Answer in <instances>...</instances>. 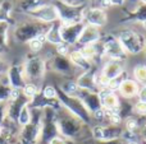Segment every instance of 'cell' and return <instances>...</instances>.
Segmentation results:
<instances>
[{
    "label": "cell",
    "mask_w": 146,
    "mask_h": 144,
    "mask_svg": "<svg viewBox=\"0 0 146 144\" xmlns=\"http://www.w3.org/2000/svg\"><path fill=\"white\" fill-rule=\"evenodd\" d=\"M32 117L27 125L21 128L18 133L19 144H38L42 135V110L31 109Z\"/></svg>",
    "instance_id": "6da1fadb"
},
{
    "label": "cell",
    "mask_w": 146,
    "mask_h": 144,
    "mask_svg": "<svg viewBox=\"0 0 146 144\" xmlns=\"http://www.w3.org/2000/svg\"><path fill=\"white\" fill-rule=\"evenodd\" d=\"M55 124L59 137L64 139H76L82 129V121L67 110L66 114H60L59 110L56 111Z\"/></svg>",
    "instance_id": "7a4b0ae2"
},
{
    "label": "cell",
    "mask_w": 146,
    "mask_h": 144,
    "mask_svg": "<svg viewBox=\"0 0 146 144\" xmlns=\"http://www.w3.org/2000/svg\"><path fill=\"white\" fill-rule=\"evenodd\" d=\"M50 26L41 22H23L15 27L14 29V38L17 42L28 43L31 40L38 37L41 35H45L46 31Z\"/></svg>",
    "instance_id": "3957f363"
},
{
    "label": "cell",
    "mask_w": 146,
    "mask_h": 144,
    "mask_svg": "<svg viewBox=\"0 0 146 144\" xmlns=\"http://www.w3.org/2000/svg\"><path fill=\"white\" fill-rule=\"evenodd\" d=\"M56 96H58V101L60 102V105L67 111H69L74 116H77L82 122L90 121V112L87 111V109L85 107V105L81 102V99L78 97L66 94L62 89H56Z\"/></svg>",
    "instance_id": "277c9868"
},
{
    "label": "cell",
    "mask_w": 146,
    "mask_h": 144,
    "mask_svg": "<svg viewBox=\"0 0 146 144\" xmlns=\"http://www.w3.org/2000/svg\"><path fill=\"white\" fill-rule=\"evenodd\" d=\"M23 65V73H25L27 83H37L42 81L44 75L46 71L45 61L38 56H28L26 61L22 64Z\"/></svg>",
    "instance_id": "5b68a950"
},
{
    "label": "cell",
    "mask_w": 146,
    "mask_h": 144,
    "mask_svg": "<svg viewBox=\"0 0 146 144\" xmlns=\"http://www.w3.org/2000/svg\"><path fill=\"white\" fill-rule=\"evenodd\" d=\"M118 41L126 54H139L145 48V40L139 33L132 31H124L119 35Z\"/></svg>",
    "instance_id": "8992f818"
},
{
    "label": "cell",
    "mask_w": 146,
    "mask_h": 144,
    "mask_svg": "<svg viewBox=\"0 0 146 144\" xmlns=\"http://www.w3.org/2000/svg\"><path fill=\"white\" fill-rule=\"evenodd\" d=\"M31 18L36 19L37 22L41 23H54L55 20L59 19V14H58V10H56L55 5L54 4H44L41 7L36 8L33 9L32 12L27 13Z\"/></svg>",
    "instance_id": "52a82bcc"
},
{
    "label": "cell",
    "mask_w": 146,
    "mask_h": 144,
    "mask_svg": "<svg viewBox=\"0 0 146 144\" xmlns=\"http://www.w3.org/2000/svg\"><path fill=\"white\" fill-rule=\"evenodd\" d=\"M85 24L83 22H76V23H60V37L62 41L67 45H73L77 43L81 33H82Z\"/></svg>",
    "instance_id": "ba28073f"
},
{
    "label": "cell",
    "mask_w": 146,
    "mask_h": 144,
    "mask_svg": "<svg viewBox=\"0 0 146 144\" xmlns=\"http://www.w3.org/2000/svg\"><path fill=\"white\" fill-rule=\"evenodd\" d=\"M92 135L99 142H113L122 137V129L115 125H98L92 128Z\"/></svg>",
    "instance_id": "9c48e42d"
},
{
    "label": "cell",
    "mask_w": 146,
    "mask_h": 144,
    "mask_svg": "<svg viewBox=\"0 0 146 144\" xmlns=\"http://www.w3.org/2000/svg\"><path fill=\"white\" fill-rule=\"evenodd\" d=\"M5 78H7L9 86L12 87V89L22 91V88L27 83L25 73H23V65H18V64H12L8 68L7 73H5Z\"/></svg>",
    "instance_id": "30bf717a"
},
{
    "label": "cell",
    "mask_w": 146,
    "mask_h": 144,
    "mask_svg": "<svg viewBox=\"0 0 146 144\" xmlns=\"http://www.w3.org/2000/svg\"><path fill=\"white\" fill-rule=\"evenodd\" d=\"M104 45V56H108L110 60H117V61H123L126 59V51L121 46L118 40H109L106 41Z\"/></svg>",
    "instance_id": "8fae6325"
},
{
    "label": "cell",
    "mask_w": 146,
    "mask_h": 144,
    "mask_svg": "<svg viewBox=\"0 0 146 144\" xmlns=\"http://www.w3.org/2000/svg\"><path fill=\"white\" fill-rule=\"evenodd\" d=\"M82 20H86V23L94 27H100L106 23V14L104 10L98 9V8H91V9H85L81 14Z\"/></svg>",
    "instance_id": "7c38bea8"
},
{
    "label": "cell",
    "mask_w": 146,
    "mask_h": 144,
    "mask_svg": "<svg viewBox=\"0 0 146 144\" xmlns=\"http://www.w3.org/2000/svg\"><path fill=\"white\" fill-rule=\"evenodd\" d=\"M98 93L104 110H119V98L114 92H110L108 89H101Z\"/></svg>",
    "instance_id": "4fadbf2b"
},
{
    "label": "cell",
    "mask_w": 146,
    "mask_h": 144,
    "mask_svg": "<svg viewBox=\"0 0 146 144\" xmlns=\"http://www.w3.org/2000/svg\"><path fill=\"white\" fill-rule=\"evenodd\" d=\"M100 74L105 77L108 81L121 78L122 74H123V65H122V61L110 60L109 63H106L105 65H104V68H103V70H101Z\"/></svg>",
    "instance_id": "5bb4252c"
},
{
    "label": "cell",
    "mask_w": 146,
    "mask_h": 144,
    "mask_svg": "<svg viewBox=\"0 0 146 144\" xmlns=\"http://www.w3.org/2000/svg\"><path fill=\"white\" fill-rule=\"evenodd\" d=\"M99 41V29L98 27H94V26L86 24L83 28L82 33H81L80 38H78L77 43L81 46H86L90 45V43H95Z\"/></svg>",
    "instance_id": "9a60e30c"
},
{
    "label": "cell",
    "mask_w": 146,
    "mask_h": 144,
    "mask_svg": "<svg viewBox=\"0 0 146 144\" xmlns=\"http://www.w3.org/2000/svg\"><path fill=\"white\" fill-rule=\"evenodd\" d=\"M95 73H91L90 70L88 71H85L82 75L78 77L77 79V86L78 88L81 89H85V91H90V92H96L98 93L99 88L96 86V81H95Z\"/></svg>",
    "instance_id": "2e32d148"
},
{
    "label": "cell",
    "mask_w": 146,
    "mask_h": 144,
    "mask_svg": "<svg viewBox=\"0 0 146 144\" xmlns=\"http://www.w3.org/2000/svg\"><path fill=\"white\" fill-rule=\"evenodd\" d=\"M140 91V86L136 81H132V79H123L118 88V92L122 97L124 98H133L135 96L139 94Z\"/></svg>",
    "instance_id": "e0dca14e"
},
{
    "label": "cell",
    "mask_w": 146,
    "mask_h": 144,
    "mask_svg": "<svg viewBox=\"0 0 146 144\" xmlns=\"http://www.w3.org/2000/svg\"><path fill=\"white\" fill-rule=\"evenodd\" d=\"M51 68H53V70H55L56 73L67 75V74L72 73L73 65L71 61H69V59H67L66 56L58 55L51 60Z\"/></svg>",
    "instance_id": "ac0fdd59"
},
{
    "label": "cell",
    "mask_w": 146,
    "mask_h": 144,
    "mask_svg": "<svg viewBox=\"0 0 146 144\" xmlns=\"http://www.w3.org/2000/svg\"><path fill=\"white\" fill-rule=\"evenodd\" d=\"M69 61L72 63V65L77 66V68L82 69L85 71H88L91 68V63L81 54L80 50H74L69 52Z\"/></svg>",
    "instance_id": "d6986e66"
},
{
    "label": "cell",
    "mask_w": 146,
    "mask_h": 144,
    "mask_svg": "<svg viewBox=\"0 0 146 144\" xmlns=\"http://www.w3.org/2000/svg\"><path fill=\"white\" fill-rule=\"evenodd\" d=\"M12 23L0 22V55L8 51L9 47V31Z\"/></svg>",
    "instance_id": "ffe728a7"
},
{
    "label": "cell",
    "mask_w": 146,
    "mask_h": 144,
    "mask_svg": "<svg viewBox=\"0 0 146 144\" xmlns=\"http://www.w3.org/2000/svg\"><path fill=\"white\" fill-rule=\"evenodd\" d=\"M45 40L46 42H50L51 45H59L62 43V37H60V23H54L49 27V29L45 33Z\"/></svg>",
    "instance_id": "44dd1931"
},
{
    "label": "cell",
    "mask_w": 146,
    "mask_h": 144,
    "mask_svg": "<svg viewBox=\"0 0 146 144\" xmlns=\"http://www.w3.org/2000/svg\"><path fill=\"white\" fill-rule=\"evenodd\" d=\"M44 4H46L45 0H19L18 1V9L27 14V13L32 12L33 9L41 7Z\"/></svg>",
    "instance_id": "7402d4cb"
},
{
    "label": "cell",
    "mask_w": 146,
    "mask_h": 144,
    "mask_svg": "<svg viewBox=\"0 0 146 144\" xmlns=\"http://www.w3.org/2000/svg\"><path fill=\"white\" fill-rule=\"evenodd\" d=\"M30 103V102H28ZM25 105V106L22 107V110H21L19 115H18V120H17V124L19 125L21 128L25 126V125H27L28 122L31 121V117H32V112H31V107L30 105Z\"/></svg>",
    "instance_id": "603a6c76"
},
{
    "label": "cell",
    "mask_w": 146,
    "mask_h": 144,
    "mask_svg": "<svg viewBox=\"0 0 146 144\" xmlns=\"http://www.w3.org/2000/svg\"><path fill=\"white\" fill-rule=\"evenodd\" d=\"M18 137L15 135L14 130L8 126H4L3 133L0 134V144H14Z\"/></svg>",
    "instance_id": "cb8c5ba5"
},
{
    "label": "cell",
    "mask_w": 146,
    "mask_h": 144,
    "mask_svg": "<svg viewBox=\"0 0 146 144\" xmlns=\"http://www.w3.org/2000/svg\"><path fill=\"white\" fill-rule=\"evenodd\" d=\"M12 91L13 89L9 86V83H8L7 78H3L1 77V79H0V103L1 102H8Z\"/></svg>",
    "instance_id": "d4e9b609"
},
{
    "label": "cell",
    "mask_w": 146,
    "mask_h": 144,
    "mask_svg": "<svg viewBox=\"0 0 146 144\" xmlns=\"http://www.w3.org/2000/svg\"><path fill=\"white\" fill-rule=\"evenodd\" d=\"M22 93L26 98H28L30 101H32L38 93H40V88H38L37 84L35 83H26V86L22 88Z\"/></svg>",
    "instance_id": "484cf974"
},
{
    "label": "cell",
    "mask_w": 146,
    "mask_h": 144,
    "mask_svg": "<svg viewBox=\"0 0 146 144\" xmlns=\"http://www.w3.org/2000/svg\"><path fill=\"white\" fill-rule=\"evenodd\" d=\"M0 22H9L13 24L10 3H1L0 4Z\"/></svg>",
    "instance_id": "4316f807"
},
{
    "label": "cell",
    "mask_w": 146,
    "mask_h": 144,
    "mask_svg": "<svg viewBox=\"0 0 146 144\" xmlns=\"http://www.w3.org/2000/svg\"><path fill=\"white\" fill-rule=\"evenodd\" d=\"M133 77L137 83L146 87V65H137L133 68Z\"/></svg>",
    "instance_id": "83f0119b"
},
{
    "label": "cell",
    "mask_w": 146,
    "mask_h": 144,
    "mask_svg": "<svg viewBox=\"0 0 146 144\" xmlns=\"http://www.w3.org/2000/svg\"><path fill=\"white\" fill-rule=\"evenodd\" d=\"M45 42H46L45 35H41V36H38V37L31 40L30 42H28V47H30V50L32 51V52H38V51L42 48V46Z\"/></svg>",
    "instance_id": "f1b7e54d"
},
{
    "label": "cell",
    "mask_w": 146,
    "mask_h": 144,
    "mask_svg": "<svg viewBox=\"0 0 146 144\" xmlns=\"http://www.w3.org/2000/svg\"><path fill=\"white\" fill-rule=\"evenodd\" d=\"M41 94H42V97L46 99H56L58 98V96H56V88L53 86H46L45 88L42 89Z\"/></svg>",
    "instance_id": "f546056e"
},
{
    "label": "cell",
    "mask_w": 146,
    "mask_h": 144,
    "mask_svg": "<svg viewBox=\"0 0 146 144\" xmlns=\"http://www.w3.org/2000/svg\"><path fill=\"white\" fill-rule=\"evenodd\" d=\"M126 129L129 133H136L139 130V121L133 117H128L126 120Z\"/></svg>",
    "instance_id": "4dcf8cb0"
},
{
    "label": "cell",
    "mask_w": 146,
    "mask_h": 144,
    "mask_svg": "<svg viewBox=\"0 0 146 144\" xmlns=\"http://www.w3.org/2000/svg\"><path fill=\"white\" fill-rule=\"evenodd\" d=\"M56 52H58V55H60V56L69 55V52H71V51H69V45H67V43H64V42L56 45Z\"/></svg>",
    "instance_id": "1f68e13d"
},
{
    "label": "cell",
    "mask_w": 146,
    "mask_h": 144,
    "mask_svg": "<svg viewBox=\"0 0 146 144\" xmlns=\"http://www.w3.org/2000/svg\"><path fill=\"white\" fill-rule=\"evenodd\" d=\"M133 111L137 115H141V116H146V103L145 102H137L133 106Z\"/></svg>",
    "instance_id": "d6a6232c"
},
{
    "label": "cell",
    "mask_w": 146,
    "mask_h": 144,
    "mask_svg": "<svg viewBox=\"0 0 146 144\" xmlns=\"http://www.w3.org/2000/svg\"><path fill=\"white\" fill-rule=\"evenodd\" d=\"M7 121V102L0 103V125H4Z\"/></svg>",
    "instance_id": "836d02e7"
},
{
    "label": "cell",
    "mask_w": 146,
    "mask_h": 144,
    "mask_svg": "<svg viewBox=\"0 0 146 144\" xmlns=\"http://www.w3.org/2000/svg\"><path fill=\"white\" fill-rule=\"evenodd\" d=\"M60 3L68 5V7H78L82 4V0H60Z\"/></svg>",
    "instance_id": "e575fe53"
},
{
    "label": "cell",
    "mask_w": 146,
    "mask_h": 144,
    "mask_svg": "<svg viewBox=\"0 0 146 144\" xmlns=\"http://www.w3.org/2000/svg\"><path fill=\"white\" fill-rule=\"evenodd\" d=\"M48 144H68V142H67L64 138H62V137H55V138H53V139L50 140Z\"/></svg>",
    "instance_id": "d590c367"
},
{
    "label": "cell",
    "mask_w": 146,
    "mask_h": 144,
    "mask_svg": "<svg viewBox=\"0 0 146 144\" xmlns=\"http://www.w3.org/2000/svg\"><path fill=\"white\" fill-rule=\"evenodd\" d=\"M8 68H9V66L7 65V63H5V61L3 60L1 55H0V75H4V74L7 73Z\"/></svg>",
    "instance_id": "8d00e7d4"
},
{
    "label": "cell",
    "mask_w": 146,
    "mask_h": 144,
    "mask_svg": "<svg viewBox=\"0 0 146 144\" xmlns=\"http://www.w3.org/2000/svg\"><path fill=\"white\" fill-rule=\"evenodd\" d=\"M139 101L140 102H145L146 103V87H142V88H140L139 91Z\"/></svg>",
    "instance_id": "74e56055"
},
{
    "label": "cell",
    "mask_w": 146,
    "mask_h": 144,
    "mask_svg": "<svg viewBox=\"0 0 146 144\" xmlns=\"http://www.w3.org/2000/svg\"><path fill=\"white\" fill-rule=\"evenodd\" d=\"M126 0H109V4L110 5H122Z\"/></svg>",
    "instance_id": "f35d334b"
},
{
    "label": "cell",
    "mask_w": 146,
    "mask_h": 144,
    "mask_svg": "<svg viewBox=\"0 0 146 144\" xmlns=\"http://www.w3.org/2000/svg\"><path fill=\"white\" fill-rule=\"evenodd\" d=\"M3 129H4V125H0V134L3 133Z\"/></svg>",
    "instance_id": "ab89813d"
},
{
    "label": "cell",
    "mask_w": 146,
    "mask_h": 144,
    "mask_svg": "<svg viewBox=\"0 0 146 144\" xmlns=\"http://www.w3.org/2000/svg\"><path fill=\"white\" fill-rule=\"evenodd\" d=\"M142 24H144V28H146V19L142 20Z\"/></svg>",
    "instance_id": "60d3db41"
},
{
    "label": "cell",
    "mask_w": 146,
    "mask_h": 144,
    "mask_svg": "<svg viewBox=\"0 0 146 144\" xmlns=\"http://www.w3.org/2000/svg\"><path fill=\"white\" fill-rule=\"evenodd\" d=\"M141 1H142V3H144V4H146V0H141Z\"/></svg>",
    "instance_id": "b9f144b4"
},
{
    "label": "cell",
    "mask_w": 146,
    "mask_h": 144,
    "mask_svg": "<svg viewBox=\"0 0 146 144\" xmlns=\"http://www.w3.org/2000/svg\"><path fill=\"white\" fill-rule=\"evenodd\" d=\"M1 77H3V75H0V79H1Z\"/></svg>",
    "instance_id": "7bdbcfd3"
},
{
    "label": "cell",
    "mask_w": 146,
    "mask_h": 144,
    "mask_svg": "<svg viewBox=\"0 0 146 144\" xmlns=\"http://www.w3.org/2000/svg\"><path fill=\"white\" fill-rule=\"evenodd\" d=\"M0 4H1V0H0Z\"/></svg>",
    "instance_id": "ee69618b"
}]
</instances>
